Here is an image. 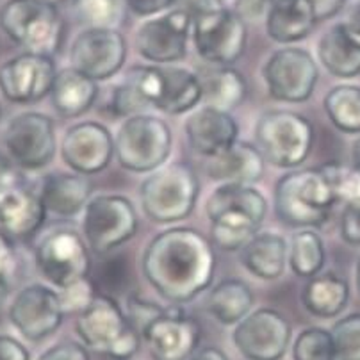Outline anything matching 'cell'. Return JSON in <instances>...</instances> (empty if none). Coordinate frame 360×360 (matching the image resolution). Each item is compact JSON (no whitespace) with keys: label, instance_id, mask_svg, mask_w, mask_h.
I'll list each match as a JSON object with an SVG mask.
<instances>
[{"label":"cell","instance_id":"cell-1","mask_svg":"<svg viewBox=\"0 0 360 360\" xmlns=\"http://www.w3.org/2000/svg\"><path fill=\"white\" fill-rule=\"evenodd\" d=\"M141 269L162 298L172 303L193 302L212 284L214 246L211 239L189 226L166 229L146 245Z\"/></svg>","mask_w":360,"mask_h":360},{"label":"cell","instance_id":"cell-2","mask_svg":"<svg viewBox=\"0 0 360 360\" xmlns=\"http://www.w3.org/2000/svg\"><path fill=\"white\" fill-rule=\"evenodd\" d=\"M211 243L223 252L241 250L259 232L268 212V200L246 184H221L207 200Z\"/></svg>","mask_w":360,"mask_h":360},{"label":"cell","instance_id":"cell-3","mask_svg":"<svg viewBox=\"0 0 360 360\" xmlns=\"http://www.w3.org/2000/svg\"><path fill=\"white\" fill-rule=\"evenodd\" d=\"M338 202V195L321 166L285 173L275 186L276 216L295 229L321 226Z\"/></svg>","mask_w":360,"mask_h":360},{"label":"cell","instance_id":"cell-4","mask_svg":"<svg viewBox=\"0 0 360 360\" xmlns=\"http://www.w3.org/2000/svg\"><path fill=\"white\" fill-rule=\"evenodd\" d=\"M198 175L188 162H172L153 169L141 182V209L155 223L188 219L198 202Z\"/></svg>","mask_w":360,"mask_h":360},{"label":"cell","instance_id":"cell-5","mask_svg":"<svg viewBox=\"0 0 360 360\" xmlns=\"http://www.w3.org/2000/svg\"><path fill=\"white\" fill-rule=\"evenodd\" d=\"M0 29L25 52L54 56L61 50L66 25L49 0H8L0 9Z\"/></svg>","mask_w":360,"mask_h":360},{"label":"cell","instance_id":"cell-6","mask_svg":"<svg viewBox=\"0 0 360 360\" xmlns=\"http://www.w3.org/2000/svg\"><path fill=\"white\" fill-rule=\"evenodd\" d=\"M75 333L86 348L115 360L132 359L141 345V335L125 311L108 295H96L91 305L77 316Z\"/></svg>","mask_w":360,"mask_h":360},{"label":"cell","instance_id":"cell-7","mask_svg":"<svg viewBox=\"0 0 360 360\" xmlns=\"http://www.w3.org/2000/svg\"><path fill=\"white\" fill-rule=\"evenodd\" d=\"M255 143L264 161L271 166L296 168L311 155L314 127L311 120L295 111H268L257 120Z\"/></svg>","mask_w":360,"mask_h":360},{"label":"cell","instance_id":"cell-8","mask_svg":"<svg viewBox=\"0 0 360 360\" xmlns=\"http://www.w3.org/2000/svg\"><path fill=\"white\" fill-rule=\"evenodd\" d=\"M173 134L159 116L134 115L120 125L115 136V158L123 169L152 173L168 161Z\"/></svg>","mask_w":360,"mask_h":360},{"label":"cell","instance_id":"cell-9","mask_svg":"<svg viewBox=\"0 0 360 360\" xmlns=\"http://www.w3.org/2000/svg\"><path fill=\"white\" fill-rule=\"evenodd\" d=\"M139 229L134 203L122 195H96L82 211V238L96 255L131 241Z\"/></svg>","mask_w":360,"mask_h":360},{"label":"cell","instance_id":"cell-10","mask_svg":"<svg viewBox=\"0 0 360 360\" xmlns=\"http://www.w3.org/2000/svg\"><path fill=\"white\" fill-rule=\"evenodd\" d=\"M191 38L196 54L209 65L232 66L245 54L248 43L246 22L225 6L193 18Z\"/></svg>","mask_w":360,"mask_h":360},{"label":"cell","instance_id":"cell-11","mask_svg":"<svg viewBox=\"0 0 360 360\" xmlns=\"http://www.w3.org/2000/svg\"><path fill=\"white\" fill-rule=\"evenodd\" d=\"M262 79L271 98L302 104L311 98L319 81V68L309 50L284 46L275 50L262 66Z\"/></svg>","mask_w":360,"mask_h":360},{"label":"cell","instance_id":"cell-12","mask_svg":"<svg viewBox=\"0 0 360 360\" xmlns=\"http://www.w3.org/2000/svg\"><path fill=\"white\" fill-rule=\"evenodd\" d=\"M36 266L50 284L65 289L89 276L91 250L75 230H52L36 246Z\"/></svg>","mask_w":360,"mask_h":360},{"label":"cell","instance_id":"cell-13","mask_svg":"<svg viewBox=\"0 0 360 360\" xmlns=\"http://www.w3.org/2000/svg\"><path fill=\"white\" fill-rule=\"evenodd\" d=\"M9 159L23 169H41L56 155L54 120L43 112L25 111L13 116L2 134Z\"/></svg>","mask_w":360,"mask_h":360},{"label":"cell","instance_id":"cell-14","mask_svg":"<svg viewBox=\"0 0 360 360\" xmlns=\"http://www.w3.org/2000/svg\"><path fill=\"white\" fill-rule=\"evenodd\" d=\"M125 59L127 41L118 29L86 27L70 46V66L96 82L122 72Z\"/></svg>","mask_w":360,"mask_h":360},{"label":"cell","instance_id":"cell-15","mask_svg":"<svg viewBox=\"0 0 360 360\" xmlns=\"http://www.w3.org/2000/svg\"><path fill=\"white\" fill-rule=\"evenodd\" d=\"M291 338V323L275 309L250 312L232 332V341L246 360H282Z\"/></svg>","mask_w":360,"mask_h":360},{"label":"cell","instance_id":"cell-16","mask_svg":"<svg viewBox=\"0 0 360 360\" xmlns=\"http://www.w3.org/2000/svg\"><path fill=\"white\" fill-rule=\"evenodd\" d=\"M193 18L179 8L148 16L136 31L139 56L153 65H169L186 56Z\"/></svg>","mask_w":360,"mask_h":360},{"label":"cell","instance_id":"cell-17","mask_svg":"<svg viewBox=\"0 0 360 360\" xmlns=\"http://www.w3.org/2000/svg\"><path fill=\"white\" fill-rule=\"evenodd\" d=\"M11 325L27 341L39 342L59 330L65 319L59 292L45 284H31L20 289L9 303Z\"/></svg>","mask_w":360,"mask_h":360},{"label":"cell","instance_id":"cell-18","mask_svg":"<svg viewBox=\"0 0 360 360\" xmlns=\"http://www.w3.org/2000/svg\"><path fill=\"white\" fill-rule=\"evenodd\" d=\"M56 75L52 56L22 52L0 66V91L13 104H36L50 95Z\"/></svg>","mask_w":360,"mask_h":360},{"label":"cell","instance_id":"cell-19","mask_svg":"<svg viewBox=\"0 0 360 360\" xmlns=\"http://www.w3.org/2000/svg\"><path fill=\"white\" fill-rule=\"evenodd\" d=\"M153 360H189L198 349L200 325L180 307L165 309L139 332Z\"/></svg>","mask_w":360,"mask_h":360},{"label":"cell","instance_id":"cell-20","mask_svg":"<svg viewBox=\"0 0 360 360\" xmlns=\"http://www.w3.org/2000/svg\"><path fill=\"white\" fill-rule=\"evenodd\" d=\"M61 158L68 168L81 175L104 172L115 158V136L98 122L75 123L63 136Z\"/></svg>","mask_w":360,"mask_h":360},{"label":"cell","instance_id":"cell-21","mask_svg":"<svg viewBox=\"0 0 360 360\" xmlns=\"http://www.w3.org/2000/svg\"><path fill=\"white\" fill-rule=\"evenodd\" d=\"M46 209L36 191L11 182L0 191V234L23 241L41 229Z\"/></svg>","mask_w":360,"mask_h":360},{"label":"cell","instance_id":"cell-22","mask_svg":"<svg viewBox=\"0 0 360 360\" xmlns=\"http://www.w3.org/2000/svg\"><path fill=\"white\" fill-rule=\"evenodd\" d=\"M188 143L198 155L209 159L234 145L239 138V125L229 111L202 105L186 120Z\"/></svg>","mask_w":360,"mask_h":360},{"label":"cell","instance_id":"cell-23","mask_svg":"<svg viewBox=\"0 0 360 360\" xmlns=\"http://www.w3.org/2000/svg\"><path fill=\"white\" fill-rule=\"evenodd\" d=\"M162 95L161 66H132L123 81L112 89L109 111L115 116H134L159 102Z\"/></svg>","mask_w":360,"mask_h":360},{"label":"cell","instance_id":"cell-24","mask_svg":"<svg viewBox=\"0 0 360 360\" xmlns=\"http://www.w3.org/2000/svg\"><path fill=\"white\" fill-rule=\"evenodd\" d=\"M264 168L266 161L259 148L239 139L205 162V173L221 184L252 186L262 179Z\"/></svg>","mask_w":360,"mask_h":360},{"label":"cell","instance_id":"cell-25","mask_svg":"<svg viewBox=\"0 0 360 360\" xmlns=\"http://www.w3.org/2000/svg\"><path fill=\"white\" fill-rule=\"evenodd\" d=\"M38 195L46 212L73 218L91 200L93 184L81 173H49L43 176Z\"/></svg>","mask_w":360,"mask_h":360},{"label":"cell","instance_id":"cell-26","mask_svg":"<svg viewBox=\"0 0 360 360\" xmlns=\"http://www.w3.org/2000/svg\"><path fill=\"white\" fill-rule=\"evenodd\" d=\"M318 22L311 0H271L266 13V32L273 41L291 45L305 39Z\"/></svg>","mask_w":360,"mask_h":360},{"label":"cell","instance_id":"cell-27","mask_svg":"<svg viewBox=\"0 0 360 360\" xmlns=\"http://www.w3.org/2000/svg\"><path fill=\"white\" fill-rule=\"evenodd\" d=\"M318 59L330 75L353 79L360 75V38L346 22L333 23L318 43Z\"/></svg>","mask_w":360,"mask_h":360},{"label":"cell","instance_id":"cell-28","mask_svg":"<svg viewBox=\"0 0 360 360\" xmlns=\"http://www.w3.org/2000/svg\"><path fill=\"white\" fill-rule=\"evenodd\" d=\"M98 98V82L68 66L59 70L50 91L52 108L63 118H79L93 108Z\"/></svg>","mask_w":360,"mask_h":360},{"label":"cell","instance_id":"cell-29","mask_svg":"<svg viewBox=\"0 0 360 360\" xmlns=\"http://www.w3.org/2000/svg\"><path fill=\"white\" fill-rule=\"evenodd\" d=\"M246 271L261 280H276L284 275L288 262V243L275 232H257L241 250Z\"/></svg>","mask_w":360,"mask_h":360},{"label":"cell","instance_id":"cell-30","mask_svg":"<svg viewBox=\"0 0 360 360\" xmlns=\"http://www.w3.org/2000/svg\"><path fill=\"white\" fill-rule=\"evenodd\" d=\"M349 302V284L338 273H318L307 278L302 303L312 316L321 319L338 318Z\"/></svg>","mask_w":360,"mask_h":360},{"label":"cell","instance_id":"cell-31","mask_svg":"<svg viewBox=\"0 0 360 360\" xmlns=\"http://www.w3.org/2000/svg\"><path fill=\"white\" fill-rule=\"evenodd\" d=\"M196 75L202 84V100L207 105L230 112L246 100L248 84L234 66L212 65Z\"/></svg>","mask_w":360,"mask_h":360},{"label":"cell","instance_id":"cell-32","mask_svg":"<svg viewBox=\"0 0 360 360\" xmlns=\"http://www.w3.org/2000/svg\"><path fill=\"white\" fill-rule=\"evenodd\" d=\"M162 95L155 108L166 115H184L202 102V84L196 73L176 66H161Z\"/></svg>","mask_w":360,"mask_h":360},{"label":"cell","instance_id":"cell-33","mask_svg":"<svg viewBox=\"0 0 360 360\" xmlns=\"http://www.w3.org/2000/svg\"><path fill=\"white\" fill-rule=\"evenodd\" d=\"M253 291L239 278H225L212 288L207 298V311L221 325H238L252 312Z\"/></svg>","mask_w":360,"mask_h":360},{"label":"cell","instance_id":"cell-34","mask_svg":"<svg viewBox=\"0 0 360 360\" xmlns=\"http://www.w3.org/2000/svg\"><path fill=\"white\" fill-rule=\"evenodd\" d=\"M326 116L338 131L345 134H360V86H333L323 100Z\"/></svg>","mask_w":360,"mask_h":360},{"label":"cell","instance_id":"cell-35","mask_svg":"<svg viewBox=\"0 0 360 360\" xmlns=\"http://www.w3.org/2000/svg\"><path fill=\"white\" fill-rule=\"evenodd\" d=\"M288 261L300 278H311L321 273L326 262V248L321 236L312 229L298 230L291 239Z\"/></svg>","mask_w":360,"mask_h":360},{"label":"cell","instance_id":"cell-36","mask_svg":"<svg viewBox=\"0 0 360 360\" xmlns=\"http://www.w3.org/2000/svg\"><path fill=\"white\" fill-rule=\"evenodd\" d=\"M72 11L86 27L118 29L125 16V0H72Z\"/></svg>","mask_w":360,"mask_h":360},{"label":"cell","instance_id":"cell-37","mask_svg":"<svg viewBox=\"0 0 360 360\" xmlns=\"http://www.w3.org/2000/svg\"><path fill=\"white\" fill-rule=\"evenodd\" d=\"M292 360H338L332 332L321 326H309L296 335Z\"/></svg>","mask_w":360,"mask_h":360},{"label":"cell","instance_id":"cell-38","mask_svg":"<svg viewBox=\"0 0 360 360\" xmlns=\"http://www.w3.org/2000/svg\"><path fill=\"white\" fill-rule=\"evenodd\" d=\"M330 332L339 360H360V312L341 318Z\"/></svg>","mask_w":360,"mask_h":360},{"label":"cell","instance_id":"cell-39","mask_svg":"<svg viewBox=\"0 0 360 360\" xmlns=\"http://www.w3.org/2000/svg\"><path fill=\"white\" fill-rule=\"evenodd\" d=\"M326 176L330 179L333 191L338 195L339 202H359L360 200V172L353 166L339 165V162H328L321 165Z\"/></svg>","mask_w":360,"mask_h":360},{"label":"cell","instance_id":"cell-40","mask_svg":"<svg viewBox=\"0 0 360 360\" xmlns=\"http://www.w3.org/2000/svg\"><path fill=\"white\" fill-rule=\"evenodd\" d=\"M96 295L98 292H96L95 284L89 280V276H86V278L77 280V282L70 284L68 288L59 289V302H61L65 314L79 316L91 305Z\"/></svg>","mask_w":360,"mask_h":360},{"label":"cell","instance_id":"cell-41","mask_svg":"<svg viewBox=\"0 0 360 360\" xmlns=\"http://www.w3.org/2000/svg\"><path fill=\"white\" fill-rule=\"evenodd\" d=\"M162 311H165V307L158 305V303L146 302V300L139 298V296H131V298L127 300L125 314L138 332H141V330L145 328L146 323L152 321V319L155 318V316L161 314Z\"/></svg>","mask_w":360,"mask_h":360},{"label":"cell","instance_id":"cell-42","mask_svg":"<svg viewBox=\"0 0 360 360\" xmlns=\"http://www.w3.org/2000/svg\"><path fill=\"white\" fill-rule=\"evenodd\" d=\"M341 238L352 246H360V200L345 203L341 214Z\"/></svg>","mask_w":360,"mask_h":360},{"label":"cell","instance_id":"cell-43","mask_svg":"<svg viewBox=\"0 0 360 360\" xmlns=\"http://www.w3.org/2000/svg\"><path fill=\"white\" fill-rule=\"evenodd\" d=\"M38 360H91V355L81 342L63 341L45 349Z\"/></svg>","mask_w":360,"mask_h":360},{"label":"cell","instance_id":"cell-44","mask_svg":"<svg viewBox=\"0 0 360 360\" xmlns=\"http://www.w3.org/2000/svg\"><path fill=\"white\" fill-rule=\"evenodd\" d=\"M125 6L138 16H155L175 6V0H125Z\"/></svg>","mask_w":360,"mask_h":360},{"label":"cell","instance_id":"cell-45","mask_svg":"<svg viewBox=\"0 0 360 360\" xmlns=\"http://www.w3.org/2000/svg\"><path fill=\"white\" fill-rule=\"evenodd\" d=\"M0 360H31V353L18 339L0 333Z\"/></svg>","mask_w":360,"mask_h":360},{"label":"cell","instance_id":"cell-46","mask_svg":"<svg viewBox=\"0 0 360 360\" xmlns=\"http://www.w3.org/2000/svg\"><path fill=\"white\" fill-rule=\"evenodd\" d=\"M271 0H236L234 11L241 16L243 20H259L266 16Z\"/></svg>","mask_w":360,"mask_h":360},{"label":"cell","instance_id":"cell-47","mask_svg":"<svg viewBox=\"0 0 360 360\" xmlns=\"http://www.w3.org/2000/svg\"><path fill=\"white\" fill-rule=\"evenodd\" d=\"M173 8H179L182 11L188 13L191 18L202 15V13L214 11V9L223 8L221 0H175V6Z\"/></svg>","mask_w":360,"mask_h":360},{"label":"cell","instance_id":"cell-48","mask_svg":"<svg viewBox=\"0 0 360 360\" xmlns=\"http://www.w3.org/2000/svg\"><path fill=\"white\" fill-rule=\"evenodd\" d=\"M13 271V255L8 246V239L0 234V282L8 284V278Z\"/></svg>","mask_w":360,"mask_h":360},{"label":"cell","instance_id":"cell-49","mask_svg":"<svg viewBox=\"0 0 360 360\" xmlns=\"http://www.w3.org/2000/svg\"><path fill=\"white\" fill-rule=\"evenodd\" d=\"M189 360H230L223 349L216 348V346H205V348H200L189 356Z\"/></svg>","mask_w":360,"mask_h":360},{"label":"cell","instance_id":"cell-50","mask_svg":"<svg viewBox=\"0 0 360 360\" xmlns=\"http://www.w3.org/2000/svg\"><path fill=\"white\" fill-rule=\"evenodd\" d=\"M346 23H348L349 29L360 38V2L353 8V11L349 13V18L346 20Z\"/></svg>","mask_w":360,"mask_h":360},{"label":"cell","instance_id":"cell-51","mask_svg":"<svg viewBox=\"0 0 360 360\" xmlns=\"http://www.w3.org/2000/svg\"><path fill=\"white\" fill-rule=\"evenodd\" d=\"M11 169H9V166L0 159V191H2L6 186L11 184Z\"/></svg>","mask_w":360,"mask_h":360},{"label":"cell","instance_id":"cell-52","mask_svg":"<svg viewBox=\"0 0 360 360\" xmlns=\"http://www.w3.org/2000/svg\"><path fill=\"white\" fill-rule=\"evenodd\" d=\"M352 166L360 172V138L353 141V146H352Z\"/></svg>","mask_w":360,"mask_h":360},{"label":"cell","instance_id":"cell-53","mask_svg":"<svg viewBox=\"0 0 360 360\" xmlns=\"http://www.w3.org/2000/svg\"><path fill=\"white\" fill-rule=\"evenodd\" d=\"M355 284H356V291L360 292V259L356 262V268H355Z\"/></svg>","mask_w":360,"mask_h":360},{"label":"cell","instance_id":"cell-54","mask_svg":"<svg viewBox=\"0 0 360 360\" xmlns=\"http://www.w3.org/2000/svg\"><path fill=\"white\" fill-rule=\"evenodd\" d=\"M49 2H52V4H56V6H58L59 2H63V0H49Z\"/></svg>","mask_w":360,"mask_h":360},{"label":"cell","instance_id":"cell-55","mask_svg":"<svg viewBox=\"0 0 360 360\" xmlns=\"http://www.w3.org/2000/svg\"><path fill=\"white\" fill-rule=\"evenodd\" d=\"M0 115H2V109H0Z\"/></svg>","mask_w":360,"mask_h":360},{"label":"cell","instance_id":"cell-56","mask_svg":"<svg viewBox=\"0 0 360 360\" xmlns=\"http://www.w3.org/2000/svg\"><path fill=\"white\" fill-rule=\"evenodd\" d=\"M342 2H346V0H342Z\"/></svg>","mask_w":360,"mask_h":360}]
</instances>
